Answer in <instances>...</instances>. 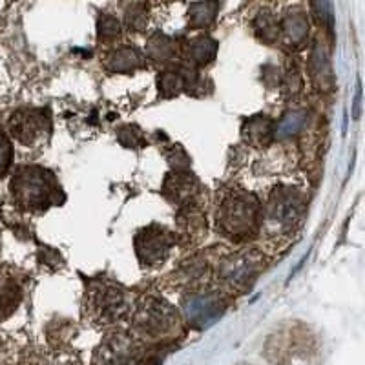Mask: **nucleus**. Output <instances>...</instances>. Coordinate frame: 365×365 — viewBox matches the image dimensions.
I'll list each match as a JSON object with an SVG mask.
<instances>
[{
  "label": "nucleus",
  "instance_id": "obj_1",
  "mask_svg": "<svg viewBox=\"0 0 365 365\" xmlns=\"http://www.w3.org/2000/svg\"><path fill=\"white\" fill-rule=\"evenodd\" d=\"M9 192L19 208L35 214H42L64 201V192L57 175L35 165L19 166L9 182Z\"/></svg>",
  "mask_w": 365,
  "mask_h": 365
},
{
  "label": "nucleus",
  "instance_id": "obj_2",
  "mask_svg": "<svg viewBox=\"0 0 365 365\" xmlns=\"http://www.w3.org/2000/svg\"><path fill=\"white\" fill-rule=\"evenodd\" d=\"M217 232L230 241H249L262 228V203L245 190L228 194L216 212Z\"/></svg>",
  "mask_w": 365,
  "mask_h": 365
},
{
  "label": "nucleus",
  "instance_id": "obj_3",
  "mask_svg": "<svg viewBox=\"0 0 365 365\" xmlns=\"http://www.w3.org/2000/svg\"><path fill=\"white\" fill-rule=\"evenodd\" d=\"M86 316L96 325H113L132 312L128 292L108 278L91 279L84 298Z\"/></svg>",
  "mask_w": 365,
  "mask_h": 365
},
{
  "label": "nucleus",
  "instance_id": "obj_4",
  "mask_svg": "<svg viewBox=\"0 0 365 365\" xmlns=\"http://www.w3.org/2000/svg\"><path fill=\"white\" fill-rule=\"evenodd\" d=\"M305 214V195L294 187L278 185L262 207V228L270 236H283L294 230Z\"/></svg>",
  "mask_w": 365,
  "mask_h": 365
},
{
  "label": "nucleus",
  "instance_id": "obj_5",
  "mask_svg": "<svg viewBox=\"0 0 365 365\" xmlns=\"http://www.w3.org/2000/svg\"><path fill=\"white\" fill-rule=\"evenodd\" d=\"M132 327L135 336L161 340L179 329V312L165 299L146 296L133 307Z\"/></svg>",
  "mask_w": 365,
  "mask_h": 365
},
{
  "label": "nucleus",
  "instance_id": "obj_6",
  "mask_svg": "<svg viewBox=\"0 0 365 365\" xmlns=\"http://www.w3.org/2000/svg\"><path fill=\"white\" fill-rule=\"evenodd\" d=\"M263 267H265L263 254H259L257 250H243V252L225 257L217 265V282L228 291L241 292L256 282Z\"/></svg>",
  "mask_w": 365,
  "mask_h": 365
},
{
  "label": "nucleus",
  "instance_id": "obj_7",
  "mask_svg": "<svg viewBox=\"0 0 365 365\" xmlns=\"http://www.w3.org/2000/svg\"><path fill=\"white\" fill-rule=\"evenodd\" d=\"M175 234L163 225H148L133 237L135 256L143 267L152 269L166 262L172 247L175 245Z\"/></svg>",
  "mask_w": 365,
  "mask_h": 365
},
{
  "label": "nucleus",
  "instance_id": "obj_8",
  "mask_svg": "<svg viewBox=\"0 0 365 365\" xmlns=\"http://www.w3.org/2000/svg\"><path fill=\"white\" fill-rule=\"evenodd\" d=\"M9 132L24 146L44 145L51 135V117L48 110L21 108L9 117Z\"/></svg>",
  "mask_w": 365,
  "mask_h": 365
},
{
  "label": "nucleus",
  "instance_id": "obj_9",
  "mask_svg": "<svg viewBox=\"0 0 365 365\" xmlns=\"http://www.w3.org/2000/svg\"><path fill=\"white\" fill-rule=\"evenodd\" d=\"M143 353L141 338L132 332L115 331L104 336L93 354V365H133Z\"/></svg>",
  "mask_w": 365,
  "mask_h": 365
},
{
  "label": "nucleus",
  "instance_id": "obj_10",
  "mask_svg": "<svg viewBox=\"0 0 365 365\" xmlns=\"http://www.w3.org/2000/svg\"><path fill=\"white\" fill-rule=\"evenodd\" d=\"M181 307L182 314L192 327L207 329L223 316L227 302L217 291L195 289V291H190L188 294L182 296Z\"/></svg>",
  "mask_w": 365,
  "mask_h": 365
},
{
  "label": "nucleus",
  "instance_id": "obj_11",
  "mask_svg": "<svg viewBox=\"0 0 365 365\" xmlns=\"http://www.w3.org/2000/svg\"><path fill=\"white\" fill-rule=\"evenodd\" d=\"M161 194L179 208L197 205L201 194L200 179L190 170H172L165 175Z\"/></svg>",
  "mask_w": 365,
  "mask_h": 365
},
{
  "label": "nucleus",
  "instance_id": "obj_12",
  "mask_svg": "<svg viewBox=\"0 0 365 365\" xmlns=\"http://www.w3.org/2000/svg\"><path fill=\"white\" fill-rule=\"evenodd\" d=\"M22 302V285L9 267L0 265V322L17 311Z\"/></svg>",
  "mask_w": 365,
  "mask_h": 365
},
{
  "label": "nucleus",
  "instance_id": "obj_13",
  "mask_svg": "<svg viewBox=\"0 0 365 365\" xmlns=\"http://www.w3.org/2000/svg\"><path fill=\"white\" fill-rule=\"evenodd\" d=\"M241 137L254 148H267L274 141V123L267 115H252L241 126Z\"/></svg>",
  "mask_w": 365,
  "mask_h": 365
},
{
  "label": "nucleus",
  "instance_id": "obj_14",
  "mask_svg": "<svg viewBox=\"0 0 365 365\" xmlns=\"http://www.w3.org/2000/svg\"><path fill=\"white\" fill-rule=\"evenodd\" d=\"M104 66L115 73H130L145 66V55L133 46H120L117 50L110 51L104 61Z\"/></svg>",
  "mask_w": 365,
  "mask_h": 365
},
{
  "label": "nucleus",
  "instance_id": "obj_15",
  "mask_svg": "<svg viewBox=\"0 0 365 365\" xmlns=\"http://www.w3.org/2000/svg\"><path fill=\"white\" fill-rule=\"evenodd\" d=\"M309 75H311L312 84L318 90L329 91L334 84V75H332L331 63H329V55L319 44L312 48L311 58H309Z\"/></svg>",
  "mask_w": 365,
  "mask_h": 365
},
{
  "label": "nucleus",
  "instance_id": "obj_16",
  "mask_svg": "<svg viewBox=\"0 0 365 365\" xmlns=\"http://www.w3.org/2000/svg\"><path fill=\"white\" fill-rule=\"evenodd\" d=\"M182 51H185V57L190 61L192 66L203 68L216 58L217 42L212 37L201 35V37H195L192 41H188Z\"/></svg>",
  "mask_w": 365,
  "mask_h": 365
},
{
  "label": "nucleus",
  "instance_id": "obj_17",
  "mask_svg": "<svg viewBox=\"0 0 365 365\" xmlns=\"http://www.w3.org/2000/svg\"><path fill=\"white\" fill-rule=\"evenodd\" d=\"M279 34H283L285 41L291 46H302L309 35L307 15L299 9L287 13L279 22Z\"/></svg>",
  "mask_w": 365,
  "mask_h": 365
},
{
  "label": "nucleus",
  "instance_id": "obj_18",
  "mask_svg": "<svg viewBox=\"0 0 365 365\" xmlns=\"http://www.w3.org/2000/svg\"><path fill=\"white\" fill-rule=\"evenodd\" d=\"M178 223L181 228V234L187 240H197L200 236H203L205 228H207V220H205L203 212L197 208V205L181 208Z\"/></svg>",
  "mask_w": 365,
  "mask_h": 365
},
{
  "label": "nucleus",
  "instance_id": "obj_19",
  "mask_svg": "<svg viewBox=\"0 0 365 365\" xmlns=\"http://www.w3.org/2000/svg\"><path fill=\"white\" fill-rule=\"evenodd\" d=\"M309 115L305 110H292V112H287L282 117L278 125H274V139H291V137L298 135L305 125H307Z\"/></svg>",
  "mask_w": 365,
  "mask_h": 365
},
{
  "label": "nucleus",
  "instance_id": "obj_20",
  "mask_svg": "<svg viewBox=\"0 0 365 365\" xmlns=\"http://www.w3.org/2000/svg\"><path fill=\"white\" fill-rule=\"evenodd\" d=\"M217 15V2L214 0H201V2H194L188 8V26L190 28H208L214 24Z\"/></svg>",
  "mask_w": 365,
  "mask_h": 365
},
{
  "label": "nucleus",
  "instance_id": "obj_21",
  "mask_svg": "<svg viewBox=\"0 0 365 365\" xmlns=\"http://www.w3.org/2000/svg\"><path fill=\"white\" fill-rule=\"evenodd\" d=\"M146 55L155 63H166L175 55V44L165 34H154L146 42Z\"/></svg>",
  "mask_w": 365,
  "mask_h": 365
},
{
  "label": "nucleus",
  "instance_id": "obj_22",
  "mask_svg": "<svg viewBox=\"0 0 365 365\" xmlns=\"http://www.w3.org/2000/svg\"><path fill=\"white\" fill-rule=\"evenodd\" d=\"M254 34L265 44H272L279 37V22L270 13H259L254 21Z\"/></svg>",
  "mask_w": 365,
  "mask_h": 365
},
{
  "label": "nucleus",
  "instance_id": "obj_23",
  "mask_svg": "<svg viewBox=\"0 0 365 365\" xmlns=\"http://www.w3.org/2000/svg\"><path fill=\"white\" fill-rule=\"evenodd\" d=\"M125 22L132 31H143L148 22V2L145 0H137L126 8Z\"/></svg>",
  "mask_w": 365,
  "mask_h": 365
},
{
  "label": "nucleus",
  "instance_id": "obj_24",
  "mask_svg": "<svg viewBox=\"0 0 365 365\" xmlns=\"http://www.w3.org/2000/svg\"><path fill=\"white\" fill-rule=\"evenodd\" d=\"M97 35L103 42H110L120 35V24L112 15H101L97 21Z\"/></svg>",
  "mask_w": 365,
  "mask_h": 365
},
{
  "label": "nucleus",
  "instance_id": "obj_25",
  "mask_svg": "<svg viewBox=\"0 0 365 365\" xmlns=\"http://www.w3.org/2000/svg\"><path fill=\"white\" fill-rule=\"evenodd\" d=\"M312 11L314 17L322 26L332 31V24H334V11H332V2L331 0H311Z\"/></svg>",
  "mask_w": 365,
  "mask_h": 365
},
{
  "label": "nucleus",
  "instance_id": "obj_26",
  "mask_svg": "<svg viewBox=\"0 0 365 365\" xmlns=\"http://www.w3.org/2000/svg\"><path fill=\"white\" fill-rule=\"evenodd\" d=\"M165 154L174 170H190V158H188L187 152L182 150V146L172 145L170 148L166 150Z\"/></svg>",
  "mask_w": 365,
  "mask_h": 365
},
{
  "label": "nucleus",
  "instance_id": "obj_27",
  "mask_svg": "<svg viewBox=\"0 0 365 365\" xmlns=\"http://www.w3.org/2000/svg\"><path fill=\"white\" fill-rule=\"evenodd\" d=\"M120 145L130 146V148H137V146L143 145V132L137 128L135 125H126L119 130L117 133Z\"/></svg>",
  "mask_w": 365,
  "mask_h": 365
},
{
  "label": "nucleus",
  "instance_id": "obj_28",
  "mask_svg": "<svg viewBox=\"0 0 365 365\" xmlns=\"http://www.w3.org/2000/svg\"><path fill=\"white\" fill-rule=\"evenodd\" d=\"M13 159V146L8 137L0 132V178H4L6 172L9 170Z\"/></svg>",
  "mask_w": 365,
  "mask_h": 365
}]
</instances>
